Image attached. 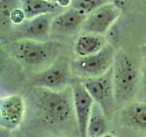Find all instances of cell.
Wrapping results in <instances>:
<instances>
[{"instance_id":"1","label":"cell","mask_w":146,"mask_h":137,"mask_svg":"<svg viewBox=\"0 0 146 137\" xmlns=\"http://www.w3.org/2000/svg\"><path fill=\"white\" fill-rule=\"evenodd\" d=\"M63 49L64 44L58 40L36 41L23 39L11 44L10 52L22 66L38 72L58 61Z\"/></svg>"},{"instance_id":"18","label":"cell","mask_w":146,"mask_h":137,"mask_svg":"<svg viewBox=\"0 0 146 137\" xmlns=\"http://www.w3.org/2000/svg\"><path fill=\"white\" fill-rule=\"evenodd\" d=\"M27 20L26 13L22 7H17L11 12L9 16V22L15 26H20Z\"/></svg>"},{"instance_id":"12","label":"cell","mask_w":146,"mask_h":137,"mask_svg":"<svg viewBox=\"0 0 146 137\" xmlns=\"http://www.w3.org/2000/svg\"><path fill=\"white\" fill-rule=\"evenodd\" d=\"M121 118L130 129L146 134V102H129L122 106Z\"/></svg>"},{"instance_id":"16","label":"cell","mask_w":146,"mask_h":137,"mask_svg":"<svg viewBox=\"0 0 146 137\" xmlns=\"http://www.w3.org/2000/svg\"><path fill=\"white\" fill-rule=\"evenodd\" d=\"M107 3H110V0H72L70 7L88 15Z\"/></svg>"},{"instance_id":"10","label":"cell","mask_w":146,"mask_h":137,"mask_svg":"<svg viewBox=\"0 0 146 137\" xmlns=\"http://www.w3.org/2000/svg\"><path fill=\"white\" fill-rule=\"evenodd\" d=\"M56 15H43L27 19L17 27V39H33L36 41H48L51 38V26Z\"/></svg>"},{"instance_id":"9","label":"cell","mask_w":146,"mask_h":137,"mask_svg":"<svg viewBox=\"0 0 146 137\" xmlns=\"http://www.w3.org/2000/svg\"><path fill=\"white\" fill-rule=\"evenodd\" d=\"M71 87L78 130L80 137H87V127L95 102L83 82H78Z\"/></svg>"},{"instance_id":"8","label":"cell","mask_w":146,"mask_h":137,"mask_svg":"<svg viewBox=\"0 0 146 137\" xmlns=\"http://www.w3.org/2000/svg\"><path fill=\"white\" fill-rule=\"evenodd\" d=\"M25 102L23 97L11 94L0 100V125L7 131H14L20 126L25 115Z\"/></svg>"},{"instance_id":"6","label":"cell","mask_w":146,"mask_h":137,"mask_svg":"<svg viewBox=\"0 0 146 137\" xmlns=\"http://www.w3.org/2000/svg\"><path fill=\"white\" fill-rule=\"evenodd\" d=\"M70 63L58 59L44 70L36 72L30 82L34 87L51 90H61L70 86Z\"/></svg>"},{"instance_id":"21","label":"cell","mask_w":146,"mask_h":137,"mask_svg":"<svg viewBox=\"0 0 146 137\" xmlns=\"http://www.w3.org/2000/svg\"><path fill=\"white\" fill-rule=\"evenodd\" d=\"M102 137H113L111 134H105V135H103V136H102Z\"/></svg>"},{"instance_id":"5","label":"cell","mask_w":146,"mask_h":137,"mask_svg":"<svg viewBox=\"0 0 146 137\" xmlns=\"http://www.w3.org/2000/svg\"><path fill=\"white\" fill-rule=\"evenodd\" d=\"M82 82L94 102L102 107L109 119L111 118L118 107L114 90L112 68L102 75L86 79Z\"/></svg>"},{"instance_id":"4","label":"cell","mask_w":146,"mask_h":137,"mask_svg":"<svg viewBox=\"0 0 146 137\" xmlns=\"http://www.w3.org/2000/svg\"><path fill=\"white\" fill-rule=\"evenodd\" d=\"M116 54L113 46L108 43L97 53L77 57L70 62L72 75L84 80L102 75L112 68Z\"/></svg>"},{"instance_id":"13","label":"cell","mask_w":146,"mask_h":137,"mask_svg":"<svg viewBox=\"0 0 146 137\" xmlns=\"http://www.w3.org/2000/svg\"><path fill=\"white\" fill-rule=\"evenodd\" d=\"M107 44L108 41L102 35L81 32L73 45V51L77 57H86L99 52Z\"/></svg>"},{"instance_id":"14","label":"cell","mask_w":146,"mask_h":137,"mask_svg":"<svg viewBox=\"0 0 146 137\" xmlns=\"http://www.w3.org/2000/svg\"><path fill=\"white\" fill-rule=\"evenodd\" d=\"M22 7L27 19L43 15H57L64 10V8L48 0H22Z\"/></svg>"},{"instance_id":"15","label":"cell","mask_w":146,"mask_h":137,"mask_svg":"<svg viewBox=\"0 0 146 137\" xmlns=\"http://www.w3.org/2000/svg\"><path fill=\"white\" fill-rule=\"evenodd\" d=\"M108 117L98 103H94L87 127V137H102L109 134Z\"/></svg>"},{"instance_id":"3","label":"cell","mask_w":146,"mask_h":137,"mask_svg":"<svg viewBox=\"0 0 146 137\" xmlns=\"http://www.w3.org/2000/svg\"><path fill=\"white\" fill-rule=\"evenodd\" d=\"M112 70L117 106H124L131 102L138 91L140 70L132 58L124 51L116 54Z\"/></svg>"},{"instance_id":"22","label":"cell","mask_w":146,"mask_h":137,"mask_svg":"<svg viewBox=\"0 0 146 137\" xmlns=\"http://www.w3.org/2000/svg\"><path fill=\"white\" fill-rule=\"evenodd\" d=\"M143 49L144 50V51H146V44L143 45Z\"/></svg>"},{"instance_id":"11","label":"cell","mask_w":146,"mask_h":137,"mask_svg":"<svg viewBox=\"0 0 146 137\" xmlns=\"http://www.w3.org/2000/svg\"><path fill=\"white\" fill-rule=\"evenodd\" d=\"M87 15L74 7H68L54 17L51 26V36H67L81 29Z\"/></svg>"},{"instance_id":"20","label":"cell","mask_w":146,"mask_h":137,"mask_svg":"<svg viewBox=\"0 0 146 137\" xmlns=\"http://www.w3.org/2000/svg\"><path fill=\"white\" fill-rule=\"evenodd\" d=\"M129 0H110V2L112 3L113 5H115L116 7H118L120 9H121L125 7V5L127 4V2Z\"/></svg>"},{"instance_id":"19","label":"cell","mask_w":146,"mask_h":137,"mask_svg":"<svg viewBox=\"0 0 146 137\" xmlns=\"http://www.w3.org/2000/svg\"><path fill=\"white\" fill-rule=\"evenodd\" d=\"M48 1L54 3L62 8H66L71 6L72 0H48Z\"/></svg>"},{"instance_id":"17","label":"cell","mask_w":146,"mask_h":137,"mask_svg":"<svg viewBox=\"0 0 146 137\" xmlns=\"http://www.w3.org/2000/svg\"><path fill=\"white\" fill-rule=\"evenodd\" d=\"M22 7V0H0V15L2 25L9 22V16L17 7Z\"/></svg>"},{"instance_id":"2","label":"cell","mask_w":146,"mask_h":137,"mask_svg":"<svg viewBox=\"0 0 146 137\" xmlns=\"http://www.w3.org/2000/svg\"><path fill=\"white\" fill-rule=\"evenodd\" d=\"M33 95L39 115L47 124H63L75 116L72 87L61 90L35 87Z\"/></svg>"},{"instance_id":"7","label":"cell","mask_w":146,"mask_h":137,"mask_svg":"<svg viewBox=\"0 0 146 137\" xmlns=\"http://www.w3.org/2000/svg\"><path fill=\"white\" fill-rule=\"evenodd\" d=\"M121 9L112 3H107L90 12L81 27V32L104 36L121 17Z\"/></svg>"}]
</instances>
